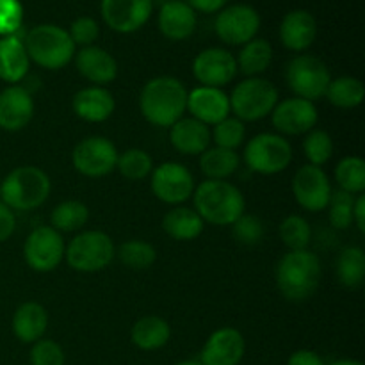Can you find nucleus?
Masks as SVG:
<instances>
[{
    "label": "nucleus",
    "instance_id": "nucleus-4",
    "mask_svg": "<svg viewBox=\"0 0 365 365\" xmlns=\"http://www.w3.org/2000/svg\"><path fill=\"white\" fill-rule=\"evenodd\" d=\"M52 182L38 166L14 168L0 184V198L11 210L29 212L48 200Z\"/></svg>",
    "mask_w": 365,
    "mask_h": 365
},
{
    "label": "nucleus",
    "instance_id": "nucleus-33",
    "mask_svg": "<svg viewBox=\"0 0 365 365\" xmlns=\"http://www.w3.org/2000/svg\"><path fill=\"white\" fill-rule=\"evenodd\" d=\"M324 96L339 109H355L364 102L365 88L362 81L355 77L331 78Z\"/></svg>",
    "mask_w": 365,
    "mask_h": 365
},
{
    "label": "nucleus",
    "instance_id": "nucleus-9",
    "mask_svg": "<svg viewBox=\"0 0 365 365\" xmlns=\"http://www.w3.org/2000/svg\"><path fill=\"white\" fill-rule=\"evenodd\" d=\"M285 78L298 98L316 102L323 98L331 81L330 70L316 56H298L289 63Z\"/></svg>",
    "mask_w": 365,
    "mask_h": 365
},
{
    "label": "nucleus",
    "instance_id": "nucleus-36",
    "mask_svg": "<svg viewBox=\"0 0 365 365\" xmlns=\"http://www.w3.org/2000/svg\"><path fill=\"white\" fill-rule=\"evenodd\" d=\"M118 259L121 264L134 271H145L152 267L157 260V252L150 242L141 241V239H130L125 241L116 252Z\"/></svg>",
    "mask_w": 365,
    "mask_h": 365
},
{
    "label": "nucleus",
    "instance_id": "nucleus-40",
    "mask_svg": "<svg viewBox=\"0 0 365 365\" xmlns=\"http://www.w3.org/2000/svg\"><path fill=\"white\" fill-rule=\"evenodd\" d=\"M246 138V127L237 118H225L217 125H214V130L210 132V139H214L216 146L227 150H235L242 145Z\"/></svg>",
    "mask_w": 365,
    "mask_h": 365
},
{
    "label": "nucleus",
    "instance_id": "nucleus-32",
    "mask_svg": "<svg viewBox=\"0 0 365 365\" xmlns=\"http://www.w3.org/2000/svg\"><path fill=\"white\" fill-rule=\"evenodd\" d=\"M337 278L346 289L362 287L365 280V253L359 246L342 250L337 259Z\"/></svg>",
    "mask_w": 365,
    "mask_h": 365
},
{
    "label": "nucleus",
    "instance_id": "nucleus-11",
    "mask_svg": "<svg viewBox=\"0 0 365 365\" xmlns=\"http://www.w3.org/2000/svg\"><path fill=\"white\" fill-rule=\"evenodd\" d=\"M66 245L63 235L52 227H38L27 235L24 245V259L36 273H50L64 259Z\"/></svg>",
    "mask_w": 365,
    "mask_h": 365
},
{
    "label": "nucleus",
    "instance_id": "nucleus-1",
    "mask_svg": "<svg viewBox=\"0 0 365 365\" xmlns=\"http://www.w3.org/2000/svg\"><path fill=\"white\" fill-rule=\"evenodd\" d=\"M139 109L148 123L170 128L187 110V89L175 77L152 78L141 89Z\"/></svg>",
    "mask_w": 365,
    "mask_h": 365
},
{
    "label": "nucleus",
    "instance_id": "nucleus-19",
    "mask_svg": "<svg viewBox=\"0 0 365 365\" xmlns=\"http://www.w3.org/2000/svg\"><path fill=\"white\" fill-rule=\"evenodd\" d=\"M34 98L21 86H9L0 93V128L7 132L24 130L34 116Z\"/></svg>",
    "mask_w": 365,
    "mask_h": 365
},
{
    "label": "nucleus",
    "instance_id": "nucleus-48",
    "mask_svg": "<svg viewBox=\"0 0 365 365\" xmlns=\"http://www.w3.org/2000/svg\"><path fill=\"white\" fill-rule=\"evenodd\" d=\"M227 2L228 0H187L189 6L200 13H216V11L223 9Z\"/></svg>",
    "mask_w": 365,
    "mask_h": 365
},
{
    "label": "nucleus",
    "instance_id": "nucleus-41",
    "mask_svg": "<svg viewBox=\"0 0 365 365\" xmlns=\"http://www.w3.org/2000/svg\"><path fill=\"white\" fill-rule=\"evenodd\" d=\"M353 203H355V196L349 195L346 191H331L330 202H328V207H330V212H328V217H330L331 227L337 228V230H346L353 225Z\"/></svg>",
    "mask_w": 365,
    "mask_h": 365
},
{
    "label": "nucleus",
    "instance_id": "nucleus-38",
    "mask_svg": "<svg viewBox=\"0 0 365 365\" xmlns=\"http://www.w3.org/2000/svg\"><path fill=\"white\" fill-rule=\"evenodd\" d=\"M280 239L291 252L307 250L312 239V228L305 217L291 214L280 225Z\"/></svg>",
    "mask_w": 365,
    "mask_h": 365
},
{
    "label": "nucleus",
    "instance_id": "nucleus-18",
    "mask_svg": "<svg viewBox=\"0 0 365 365\" xmlns=\"http://www.w3.org/2000/svg\"><path fill=\"white\" fill-rule=\"evenodd\" d=\"M246 351L245 337L232 327L220 328L207 339L200 362L202 365H239Z\"/></svg>",
    "mask_w": 365,
    "mask_h": 365
},
{
    "label": "nucleus",
    "instance_id": "nucleus-27",
    "mask_svg": "<svg viewBox=\"0 0 365 365\" xmlns=\"http://www.w3.org/2000/svg\"><path fill=\"white\" fill-rule=\"evenodd\" d=\"M31 59L20 36L0 38V78L7 84H16L27 75Z\"/></svg>",
    "mask_w": 365,
    "mask_h": 365
},
{
    "label": "nucleus",
    "instance_id": "nucleus-20",
    "mask_svg": "<svg viewBox=\"0 0 365 365\" xmlns=\"http://www.w3.org/2000/svg\"><path fill=\"white\" fill-rule=\"evenodd\" d=\"M187 110L203 125H217L230 114V98L220 88L200 86L187 93Z\"/></svg>",
    "mask_w": 365,
    "mask_h": 365
},
{
    "label": "nucleus",
    "instance_id": "nucleus-49",
    "mask_svg": "<svg viewBox=\"0 0 365 365\" xmlns=\"http://www.w3.org/2000/svg\"><path fill=\"white\" fill-rule=\"evenodd\" d=\"M353 225L365 234V196L359 195L353 203Z\"/></svg>",
    "mask_w": 365,
    "mask_h": 365
},
{
    "label": "nucleus",
    "instance_id": "nucleus-17",
    "mask_svg": "<svg viewBox=\"0 0 365 365\" xmlns=\"http://www.w3.org/2000/svg\"><path fill=\"white\" fill-rule=\"evenodd\" d=\"M152 7V0H102V16L113 31L130 34L150 20Z\"/></svg>",
    "mask_w": 365,
    "mask_h": 365
},
{
    "label": "nucleus",
    "instance_id": "nucleus-39",
    "mask_svg": "<svg viewBox=\"0 0 365 365\" xmlns=\"http://www.w3.org/2000/svg\"><path fill=\"white\" fill-rule=\"evenodd\" d=\"M334 139L327 130L312 128L303 141V152L312 166H323L334 155Z\"/></svg>",
    "mask_w": 365,
    "mask_h": 365
},
{
    "label": "nucleus",
    "instance_id": "nucleus-44",
    "mask_svg": "<svg viewBox=\"0 0 365 365\" xmlns=\"http://www.w3.org/2000/svg\"><path fill=\"white\" fill-rule=\"evenodd\" d=\"M24 24V7L18 0H0V38L18 36Z\"/></svg>",
    "mask_w": 365,
    "mask_h": 365
},
{
    "label": "nucleus",
    "instance_id": "nucleus-13",
    "mask_svg": "<svg viewBox=\"0 0 365 365\" xmlns=\"http://www.w3.org/2000/svg\"><path fill=\"white\" fill-rule=\"evenodd\" d=\"M152 192L168 205H180L192 198L195 177L178 163H164L152 171Z\"/></svg>",
    "mask_w": 365,
    "mask_h": 365
},
{
    "label": "nucleus",
    "instance_id": "nucleus-8",
    "mask_svg": "<svg viewBox=\"0 0 365 365\" xmlns=\"http://www.w3.org/2000/svg\"><path fill=\"white\" fill-rule=\"evenodd\" d=\"M245 163L253 173L266 177L282 173L292 163V146L284 135L264 132L250 139L245 148Z\"/></svg>",
    "mask_w": 365,
    "mask_h": 365
},
{
    "label": "nucleus",
    "instance_id": "nucleus-37",
    "mask_svg": "<svg viewBox=\"0 0 365 365\" xmlns=\"http://www.w3.org/2000/svg\"><path fill=\"white\" fill-rule=\"evenodd\" d=\"M116 170L127 180H143L153 171V159L141 148H130L118 155Z\"/></svg>",
    "mask_w": 365,
    "mask_h": 365
},
{
    "label": "nucleus",
    "instance_id": "nucleus-14",
    "mask_svg": "<svg viewBox=\"0 0 365 365\" xmlns=\"http://www.w3.org/2000/svg\"><path fill=\"white\" fill-rule=\"evenodd\" d=\"M331 191L334 189L330 178L319 166L312 164L302 166L292 178V192L296 202L309 212H321L327 209Z\"/></svg>",
    "mask_w": 365,
    "mask_h": 365
},
{
    "label": "nucleus",
    "instance_id": "nucleus-2",
    "mask_svg": "<svg viewBox=\"0 0 365 365\" xmlns=\"http://www.w3.org/2000/svg\"><path fill=\"white\" fill-rule=\"evenodd\" d=\"M321 260L309 250L289 252L277 266V285L289 302H305L312 298L321 282Z\"/></svg>",
    "mask_w": 365,
    "mask_h": 365
},
{
    "label": "nucleus",
    "instance_id": "nucleus-28",
    "mask_svg": "<svg viewBox=\"0 0 365 365\" xmlns=\"http://www.w3.org/2000/svg\"><path fill=\"white\" fill-rule=\"evenodd\" d=\"M171 337V328L166 319L159 316H145L132 327L130 339L135 348L143 351H157L164 348Z\"/></svg>",
    "mask_w": 365,
    "mask_h": 365
},
{
    "label": "nucleus",
    "instance_id": "nucleus-12",
    "mask_svg": "<svg viewBox=\"0 0 365 365\" xmlns=\"http://www.w3.org/2000/svg\"><path fill=\"white\" fill-rule=\"evenodd\" d=\"M214 29H216L217 38L227 45H246L255 39L260 29V16L252 6L235 4V6L225 7L217 14Z\"/></svg>",
    "mask_w": 365,
    "mask_h": 365
},
{
    "label": "nucleus",
    "instance_id": "nucleus-42",
    "mask_svg": "<svg viewBox=\"0 0 365 365\" xmlns=\"http://www.w3.org/2000/svg\"><path fill=\"white\" fill-rule=\"evenodd\" d=\"M232 235L239 245L255 246L264 239V223L255 214H242L232 225Z\"/></svg>",
    "mask_w": 365,
    "mask_h": 365
},
{
    "label": "nucleus",
    "instance_id": "nucleus-21",
    "mask_svg": "<svg viewBox=\"0 0 365 365\" xmlns=\"http://www.w3.org/2000/svg\"><path fill=\"white\" fill-rule=\"evenodd\" d=\"M71 107L81 120L89 123H102L113 116L116 102L109 89L102 86H89L75 93Z\"/></svg>",
    "mask_w": 365,
    "mask_h": 365
},
{
    "label": "nucleus",
    "instance_id": "nucleus-16",
    "mask_svg": "<svg viewBox=\"0 0 365 365\" xmlns=\"http://www.w3.org/2000/svg\"><path fill=\"white\" fill-rule=\"evenodd\" d=\"M273 127L280 134L302 135L309 134L316 127L319 114H317L314 102L303 98H285L274 106L271 113Z\"/></svg>",
    "mask_w": 365,
    "mask_h": 365
},
{
    "label": "nucleus",
    "instance_id": "nucleus-34",
    "mask_svg": "<svg viewBox=\"0 0 365 365\" xmlns=\"http://www.w3.org/2000/svg\"><path fill=\"white\" fill-rule=\"evenodd\" d=\"M89 220V209L78 200H66V202H61L56 209L52 210V228L61 232H77L88 223Z\"/></svg>",
    "mask_w": 365,
    "mask_h": 365
},
{
    "label": "nucleus",
    "instance_id": "nucleus-10",
    "mask_svg": "<svg viewBox=\"0 0 365 365\" xmlns=\"http://www.w3.org/2000/svg\"><path fill=\"white\" fill-rule=\"evenodd\" d=\"M118 150L113 141L100 135H91L78 143L71 153L73 168L89 178H100L116 170Z\"/></svg>",
    "mask_w": 365,
    "mask_h": 365
},
{
    "label": "nucleus",
    "instance_id": "nucleus-26",
    "mask_svg": "<svg viewBox=\"0 0 365 365\" xmlns=\"http://www.w3.org/2000/svg\"><path fill=\"white\" fill-rule=\"evenodd\" d=\"M48 312L36 302L21 303L13 316V334L24 344H34L45 335Z\"/></svg>",
    "mask_w": 365,
    "mask_h": 365
},
{
    "label": "nucleus",
    "instance_id": "nucleus-23",
    "mask_svg": "<svg viewBox=\"0 0 365 365\" xmlns=\"http://www.w3.org/2000/svg\"><path fill=\"white\" fill-rule=\"evenodd\" d=\"M317 36L316 18L309 11H291L280 24V39L285 48L303 52L314 43Z\"/></svg>",
    "mask_w": 365,
    "mask_h": 365
},
{
    "label": "nucleus",
    "instance_id": "nucleus-22",
    "mask_svg": "<svg viewBox=\"0 0 365 365\" xmlns=\"http://www.w3.org/2000/svg\"><path fill=\"white\" fill-rule=\"evenodd\" d=\"M77 70L86 81L95 86H106L118 77V63L107 50L100 46H84L75 53Z\"/></svg>",
    "mask_w": 365,
    "mask_h": 365
},
{
    "label": "nucleus",
    "instance_id": "nucleus-47",
    "mask_svg": "<svg viewBox=\"0 0 365 365\" xmlns=\"http://www.w3.org/2000/svg\"><path fill=\"white\" fill-rule=\"evenodd\" d=\"M287 365H324V362L316 351H310V349H299V351H294L291 356H289Z\"/></svg>",
    "mask_w": 365,
    "mask_h": 365
},
{
    "label": "nucleus",
    "instance_id": "nucleus-50",
    "mask_svg": "<svg viewBox=\"0 0 365 365\" xmlns=\"http://www.w3.org/2000/svg\"><path fill=\"white\" fill-rule=\"evenodd\" d=\"M330 365H364L359 360H351V359H344V360H337V362L330 364Z\"/></svg>",
    "mask_w": 365,
    "mask_h": 365
},
{
    "label": "nucleus",
    "instance_id": "nucleus-46",
    "mask_svg": "<svg viewBox=\"0 0 365 365\" xmlns=\"http://www.w3.org/2000/svg\"><path fill=\"white\" fill-rule=\"evenodd\" d=\"M14 230H16V217H14V212L6 203L0 202V242L7 241L14 234Z\"/></svg>",
    "mask_w": 365,
    "mask_h": 365
},
{
    "label": "nucleus",
    "instance_id": "nucleus-3",
    "mask_svg": "<svg viewBox=\"0 0 365 365\" xmlns=\"http://www.w3.org/2000/svg\"><path fill=\"white\" fill-rule=\"evenodd\" d=\"M195 210L205 223L232 227L245 214L242 192L227 180H205L195 187Z\"/></svg>",
    "mask_w": 365,
    "mask_h": 365
},
{
    "label": "nucleus",
    "instance_id": "nucleus-45",
    "mask_svg": "<svg viewBox=\"0 0 365 365\" xmlns=\"http://www.w3.org/2000/svg\"><path fill=\"white\" fill-rule=\"evenodd\" d=\"M68 34H70L75 46L81 45L84 48V46H91L96 41L100 34V27L96 20H93L91 16H81L71 24Z\"/></svg>",
    "mask_w": 365,
    "mask_h": 365
},
{
    "label": "nucleus",
    "instance_id": "nucleus-35",
    "mask_svg": "<svg viewBox=\"0 0 365 365\" xmlns=\"http://www.w3.org/2000/svg\"><path fill=\"white\" fill-rule=\"evenodd\" d=\"M335 178L341 191L349 195H364L365 191V163L362 157L349 155L341 159L335 168Z\"/></svg>",
    "mask_w": 365,
    "mask_h": 365
},
{
    "label": "nucleus",
    "instance_id": "nucleus-51",
    "mask_svg": "<svg viewBox=\"0 0 365 365\" xmlns=\"http://www.w3.org/2000/svg\"><path fill=\"white\" fill-rule=\"evenodd\" d=\"M175 365H202V362H200V360H182V362Z\"/></svg>",
    "mask_w": 365,
    "mask_h": 365
},
{
    "label": "nucleus",
    "instance_id": "nucleus-25",
    "mask_svg": "<svg viewBox=\"0 0 365 365\" xmlns=\"http://www.w3.org/2000/svg\"><path fill=\"white\" fill-rule=\"evenodd\" d=\"M159 29L171 41H184L196 29L195 9L182 0H170L160 7Z\"/></svg>",
    "mask_w": 365,
    "mask_h": 365
},
{
    "label": "nucleus",
    "instance_id": "nucleus-43",
    "mask_svg": "<svg viewBox=\"0 0 365 365\" xmlns=\"http://www.w3.org/2000/svg\"><path fill=\"white\" fill-rule=\"evenodd\" d=\"M66 355L52 339H39L32 344L31 365H64Z\"/></svg>",
    "mask_w": 365,
    "mask_h": 365
},
{
    "label": "nucleus",
    "instance_id": "nucleus-31",
    "mask_svg": "<svg viewBox=\"0 0 365 365\" xmlns=\"http://www.w3.org/2000/svg\"><path fill=\"white\" fill-rule=\"evenodd\" d=\"M237 68L248 77H257L264 73L271 66L273 61V46L266 39H252L246 45H242L239 52Z\"/></svg>",
    "mask_w": 365,
    "mask_h": 365
},
{
    "label": "nucleus",
    "instance_id": "nucleus-15",
    "mask_svg": "<svg viewBox=\"0 0 365 365\" xmlns=\"http://www.w3.org/2000/svg\"><path fill=\"white\" fill-rule=\"evenodd\" d=\"M192 75L202 86L223 89L237 75V61L225 48H205L192 61Z\"/></svg>",
    "mask_w": 365,
    "mask_h": 365
},
{
    "label": "nucleus",
    "instance_id": "nucleus-7",
    "mask_svg": "<svg viewBox=\"0 0 365 365\" xmlns=\"http://www.w3.org/2000/svg\"><path fill=\"white\" fill-rule=\"evenodd\" d=\"M230 98V110L235 118L245 121H257L273 113L278 100V89L271 81L260 77H250L239 82L234 88Z\"/></svg>",
    "mask_w": 365,
    "mask_h": 365
},
{
    "label": "nucleus",
    "instance_id": "nucleus-5",
    "mask_svg": "<svg viewBox=\"0 0 365 365\" xmlns=\"http://www.w3.org/2000/svg\"><path fill=\"white\" fill-rule=\"evenodd\" d=\"M24 45L29 59L45 70H61L75 57V43L59 25L43 24L31 29Z\"/></svg>",
    "mask_w": 365,
    "mask_h": 365
},
{
    "label": "nucleus",
    "instance_id": "nucleus-29",
    "mask_svg": "<svg viewBox=\"0 0 365 365\" xmlns=\"http://www.w3.org/2000/svg\"><path fill=\"white\" fill-rule=\"evenodd\" d=\"M205 221L187 207H175L164 216L163 228L175 241H195L202 235Z\"/></svg>",
    "mask_w": 365,
    "mask_h": 365
},
{
    "label": "nucleus",
    "instance_id": "nucleus-6",
    "mask_svg": "<svg viewBox=\"0 0 365 365\" xmlns=\"http://www.w3.org/2000/svg\"><path fill=\"white\" fill-rule=\"evenodd\" d=\"M64 257L71 269L78 273H98L106 269L116 257L114 242L106 232H81L68 242Z\"/></svg>",
    "mask_w": 365,
    "mask_h": 365
},
{
    "label": "nucleus",
    "instance_id": "nucleus-24",
    "mask_svg": "<svg viewBox=\"0 0 365 365\" xmlns=\"http://www.w3.org/2000/svg\"><path fill=\"white\" fill-rule=\"evenodd\" d=\"M170 141L178 153L202 155L210 145V130L195 118H182L170 127Z\"/></svg>",
    "mask_w": 365,
    "mask_h": 365
},
{
    "label": "nucleus",
    "instance_id": "nucleus-30",
    "mask_svg": "<svg viewBox=\"0 0 365 365\" xmlns=\"http://www.w3.org/2000/svg\"><path fill=\"white\" fill-rule=\"evenodd\" d=\"M200 168L209 180H225L239 168V155L235 150L220 148V146L207 148L200 155Z\"/></svg>",
    "mask_w": 365,
    "mask_h": 365
}]
</instances>
